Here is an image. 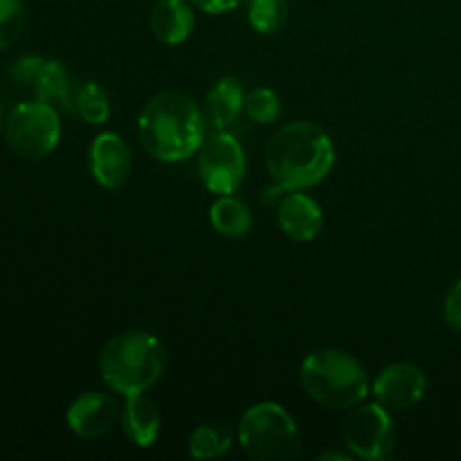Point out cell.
I'll return each mask as SVG.
<instances>
[{
    "label": "cell",
    "instance_id": "22",
    "mask_svg": "<svg viewBox=\"0 0 461 461\" xmlns=\"http://www.w3.org/2000/svg\"><path fill=\"white\" fill-rule=\"evenodd\" d=\"M25 23L27 16L21 0H0V50L21 39Z\"/></svg>",
    "mask_w": 461,
    "mask_h": 461
},
{
    "label": "cell",
    "instance_id": "8",
    "mask_svg": "<svg viewBox=\"0 0 461 461\" xmlns=\"http://www.w3.org/2000/svg\"><path fill=\"white\" fill-rule=\"evenodd\" d=\"M342 441L349 453L358 459L374 461L390 457L396 444L390 410L383 408L378 401L354 410L342 428Z\"/></svg>",
    "mask_w": 461,
    "mask_h": 461
},
{
    "label": "cell",
    "instance_id": "12",
    "mask_svg": "<svg viewBox=\"0 0 461 461\" xmlns=\"http://www.w3.org/2000/svg\"><path fill=\"white\" fill-rule=\"evenodd\" d=\"M68 428L84 439H97V437L111 432V428L120 421V410L111 396L102 392H86L77 396L68 408Z\"/></svg>",
    "mask_w": 461,
    "mask_h": 461
},
{
    "label": "cell",
    "instance_id": "5",
    "mask_svg": "<svg viewBox=\"0 0 461 461\" xmlns=\"http://www.w3.org/2000/svg\"><path fill=\"white\" fill-rule=\"evenodd\" d=\"M241 448L257 461L295 459L302 450L300 430L279 403H257L243 412L237 428Z\"/></svg>",
    "mask_w": 461,
    "mask_h": 461
},
{
    "label": "cell",
    "instance_id": "3",
    "mask_svg": "<svg viewBox=\"0 0 461 461\" xmlns=\"http://www.w3.org/2000/svg\"><path fill=\"white\" fill-rule=\"evenodd\" d=\"M167 367V349L153 333L124 331L99 351V376L117 394H142Z\"/></svg>",
    "mask_w": 461,
    "mask_h": 461
},
{
    "label": "cell",
    "instance_id": "20",
    "mask_svg": "<svg viewBox=\"0 0 461 461\" xmlns=\"http://www.w3.org/2000/svg\"><path fill=\"white\" fill-rule=\"evenodd\" d=\"M248 18L259 34H275L286 25L288 3L286 0H250Z\"/></svg>",
    "mask_w": 461,
    "mask_h": 461
},
{
    "label": "cell",
    "instance_id": "2",
    "mask_svg": "<svg viewBox=\"0 0 461 461\" xmlns=\"http://www.w3.org/2000/svg\"><path fill=\"white\" fill-rule=\"evenodd\" d=\"M138 133L153 160L183 162L205 142V115L189 95L165 90L149 99L138 120Z\"/></svg>",
    "mask_w": 461,
    "mask_h": 461
},
{
    "label": "cell",
    "instance_id": "16",
    "mask_svg": "<svg viewBox=\"0 0 461 461\" xmlns=\"http://www.w3.org/2000/svg\"><path fill=\"white\" fill-rule=\"evenodd\" d=\"M246 111V90L232 77L216 81L205 97V120L216 131H228Z\"/></svg>",
    "mask_w": 461,
    "mask_h": 461
},
{
    "label": "cell",
    "instance_id": "17",
    "mask_svg": "<svg viewBox=\"0 0 461 461\" xmlns=\"http://www.w3.org/2000/svg\"><path fill=\"white\" fill-rule=\"evenodd\" d=\"M210 223L223 237H246L252 230V212L248 210L246 203L234 198V194H228V196H221L219 201L212 203Z\"/></svg>",
    "mask_w": 461,
    "mask_h": 461
},
{
    "label": "cell",
    "instance_id": "7",
    "mask_svg": "<svg viewBox=\"0 0 461 461\" xmlns=\"http://www.w3.org/2000/svg\"><path fill=\"white\" fill-rule=\"evenodd\" d=\"M198 176L210 192L228 196L246 178V151L234 135L219 131L198 149Z\"/></svg>",
    "mask_w": 461,
    "mask_h": 461
},
{
    "label": "cell",
    "instance_id": "15",
    "mask_svg": "<svg viewBox=\"0 0 461 461\" xmlns=\"http://www.w3.org/2000/svg\"><path fill=\"white\" fill-rule=\"evenodd\" d=\"M194 30V9L189 0H158L151 9V32L167 45H178Z\"/></svg>",
    "mask_w": 461,
    "mask_h": 461
},
{
    "label": "cell",
    "instance_id": "13",
    "mask_svg": "<svg viewBox=\"0 0 461 461\" xmlns=\"http://www.w3.org/2000/svg\"><path fill=\"white\" fill-rule=\"evenodd\" d=\"M277 223L288 239L306 243L313 241L322 232L324 216L313 198L295 189L291 194H284L279 201Z\"/></svg>",
    "mask_w": 461,
    "mask_h": 461
},
{
    "label": "cell",
    "instance_id": "1",
    "mask_svg": "<svg viewBox=\"0 0 461 461\" xmlns=\"http://www.w3.org/2000/svg\"><path fill=\"white\" fill-rule=\"evenodd\" d=\"M336 165V147L315 122L282 126L266 147V169L279 194L320 185Z\"/></svg>",
    "mask_w": 461,
    "mask_h": 461
},
{
    "label": "cell",
    "instance_id": "9",
    "mask_svg": "<svg viewBox=\"0 0 461 461\" xmlns=\"http://www.w3.org/2000/svg\"><path fill=\"white\" fill-rule=\"evenodd\" d=\"M12 79L34 90L36 99L75 113V90L66 66L57 59L21 57L12 66Z\"/></svg>",
    "mask_w": 461,
    "mask_h": 461
},
{
    "label": "cell",
    "instance_id": "4",
    "mask_svg": "<svg viewBox=\"0 0 461 461\" xmlns=\"http://www.w3.org/2000/svg\"><path fill=\"white\" fill-rule=\"evenodd\" d=\"M300 383L315 403L329 410L354 408L372 390L363 365L340 349H318L306 356Z\"/></svg>",
    "mask_w": 461,
    "mask_h": 461
},
{
    "label": "cell",
    "instance_id": "19",
    "mask_svg": "<svg viewBox=\"0 0 461 461\" xmlns=\"http://www.w3.org/2000/svg\"><path fill=\"white\" fill-rule=\"evenodd\" d=\"M75 115L88 124H106L111 117V99L97 81H86L75 93Z\"/></svg>",
    "mask_w": 461,
    "mask_h": 461
},
{
    "label": "cell",
    "instance_id": "26",
    "mask_svg": "<svg viewBox=\"0 0 461 461\" xmlns=\"http://www.w3.org/2000/svg\"><path fill=\"white\" fill-rule=\"evenodd\" d=\"M5 122H7V117H5V108H3V104H0V131L5 129Z\"/></svg>",
    "mask_w": 461,
    "mask_h": 461
},
{
    "label": "cell",
    "instance_id": "10",
    "mask_svg": "<svg viewBox=\"0 0 461 461\" xmlns=\"http://www.w3.org/2000/svg\"><path fill=\"white\" fill-rule=\"evenodd\" d=\"M428 390L423 369L414 363H392L378 372L372 383V394L390 412H403L421 403Z\"/></svg>",
    "mask_w": 461,
    "mask_h": 461
},
{
    "label": "cell",
    "instance_id": "14",
    "mask_svg": "<svg viewBox=\"0 0 461 461\" xmlns=\"http://www.w3.org/2000/svg\"><path fill=\"white\" fill-rule=\"evenodd\" d=\"M120 423L131 444L149 448L158 441L162 430V417L158 405L142 394L126 396V405L120 414Z\"/></svg>",
    "mask_w": 461,
    "mask_h": 461
},
{
    "label": "cell",
    "instance_id": "24",
    "mask_svg": "<svg viewBox=\"0 0 461 461\" xmlns=\"http://www.w3.org/2000/svg\"><path fill=\"white\" fill-rule=\"evenodd\" d=\"M189 3L196 5L201 12L225 14V12H232V9H237L243 0H189Z\"/></svg>",
    "mask_w": 461,
    "mask_h": 461
},
{
    "label": "cell",
    "instance_id": "11",
    "mask_svg": "<svg viewBox=\"0 0 461 461\" xmlns=\"http://www.w3.org/2000/svg\"><path fill=\"white\" fill-rule=\"evenodd\" d=\"M90 174L97 180L99 187L120 189L129 180L133 156L124 140L117 133H99L90 144Z\"/></svg>",
    "mask_w": 461,
    "mask_h": 461
},
{
    "label": "cell",
    "instance_id": "21",
    "mask_svg": "<svg viewBox=\"0 0 461 461\" xmlns=\"http://www.w3.org/2000/svg\"><path fill=\"white\" fill-rule=\"evenodd\" d=\"M246 113L257 124H273L282 115V99L270 88H255L246 93Z\"/></svg>",
    "mask_w": 461,
    "mask_h": 461
},
{
    "label": "cell",
    "instance_id": "18",
    "mask_svg": "<svg viewBox=\"0 0 461 461\" xmlns=\"http://www.w3.org/2000/svg\"><path fill=\"white\" fill-rule=\"evenodd\" d=\"M234 444L232 428L225 423H203L189 437V457L214 459L228 453Z\"/></svg>",
    "mask_w": 461,
    "mask_h": 461
},
{
    "label": "cell",
    "instance_id": "25",
    "mask_svg": "<svg viewBox=\"0 0 461 461\" xmlns=\"http://www.w3.org/2000/svg\"><path fill=\"white\" fill-rule=\"evenodd\" d=\"M327 459L349 461V459H354V455H351V453H322V455H320V461H327Z\"/></svg>",
    "mask_w": 461,
    "mask_h": 461
},
{
    "label": "cell",
    "instance_id": "23",
    "mask_svg": "<svg viewBox=\"0 0 461 461\" xmlns=\"http://www.w3.org/2000/svg\"><path fill=\"white\" fill-rule=\"evenodd\" d=\"M444 320L453 331L461 333V279L450 286L444 300Z\"/></svg>",
    "mask_w": 461,
    "mask_h": 461
},
{
    "label": "cell",
    "instance_id": "6",
    "mask_svg": "<svg viewBox=\"0 0 461 461\" xmlns=\"http://www.w3.org/2000/svg\"><path fill=\"white\" fill-rule=\"evenodd\" d=\"M5 138L9 149L23 160H43L57 149L61 138V122L52 104L23 102L5 122Z\"/></svg>",
    "mask_w": 461,
    "mask_h": 461
}]
</instances>
